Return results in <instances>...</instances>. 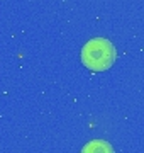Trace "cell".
I'll return each mask as SVG.
<instances>
[{"label":"cell","mask_w":144,"mask_h":153,"mask_svg":"<svg viewBox=\"0 0 144 153\" xmlns=\"http://www.w3.org/2000/svg\"><path fill=\"white\" fill-rule=\"evenodd\" d=\"M82 63L92 71L109 70L115 61V48L109 39L93 38L82 48Z\"/></svg>","instance_id":"cell-1"},{"label":"cell","mask_w":144,"mask_h":153,"mask_svg":"<svg viewBox=\"0 0 144 153\" xmlns=\"http://www.w3.org/2000/svg\"><path fill=\"white\" fill-rule=\"evenodd\" d=\"M82 153H115L110 143L104 140H92L82 148Z\"/></svg>","instance_id":"cell-2"}]
</instances>
